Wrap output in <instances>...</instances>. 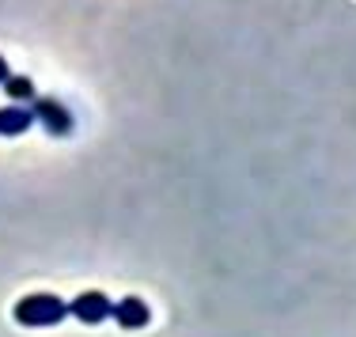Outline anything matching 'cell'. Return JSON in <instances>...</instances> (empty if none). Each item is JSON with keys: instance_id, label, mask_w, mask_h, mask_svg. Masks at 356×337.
<instances>
[{"instance_id": "obj_1", "label": "cell", "mask_w": 356, "mask_h": 337, "mask_svg": "<svg viewBox=\"0 0 356 337\" xmlns=\"http://www.w3.org/2000/svg\"><path fill=\"white\" fill-rule=\"evenodd\" d=\"M69 315V303L49 296V292H35V296H23L15 303V322L19 326H57Z\"/></svg>"}, {"instance_id": "obj_2", "label": "cell", "mask_w": 356, "mask_h": 337, "mask_svg": "<svg viewBox=\"0 0 356 337\" xmlns=\"http://www.w3.org/2000/svg\"><path fill=\"white\" fill-rule=\"evenodd\" d=\"M31 110H35V122L46 125L49 137H69V133H72V114L65 110L57 99H35Z\"/></svg>"}, {"instance_id": "obj_3", "label": "cell", "mask_w": 356, "mask_h": 337, "mask_svg": "<svg viewBox=\"0 0 356 337\" xmlns=\"http://www.w3.org/2000/svg\"><path fill=\"white\" fill-rule=\"evenodd\" d=\"M69 315H76L83 326H99L103 318L114 315V303H110L103 292H80V296L69 303Z\"/></svg>"}, {"instance_id": "obj_4", "label": "cell", "mask_w": 356, "mask_h": 337, "mask_svg": "<svg viewBox=\"0 0 356 337\" xmlns=\"http://www.w3.org/2000/svg\"><path fill=\"white\" fill-rule=\"evenodd\" d=\"M118 326H125V330H140V326H148V303L137 299V296H125L114 303V315Z\"/></svg>"}, {"instance_id": "obj_5", "label": "cell", "mask_w": 356, "mask_h": 337, "mask_svg": "<svg viewBox=\"0 0 356 337\" xmlns=\"http://www.w3.org/2000/svg\"><path fill=\"white\" fill-rule=\"evenodd\" d=\"M31 125H35V110L31 106H4L0 110V137H19V133H27Z\"/></svg>"}, {"instance_id": "obj_6", "label": "cell", "mask_w": 356, "mask_h": 337, "mask_svg": "<svg viewBox=\"0 0 356 337\" xmlns=\"http://www.w3.org/2000/svg\"><path fill=\"white\" fill-rule=\"evenodd\" d=\"M4 95L12 99L15 106H31V103L38 99V95H35V83H31L27 76H12V80L4 83Z\"/></svg>"}, {"instance_id": "obj_7", "label": "cell", "mask_w": 356, "mask_h": 337, "mask_svg": "<svg viewBox=\"0 0 356 337\" xmlns=\"http://www.w3.org/2000/svg\"><path fill=\"white\" fill-rule=\"evenodd\" d=\"M8 80H12V69H8V61L0 57V83H8Z\"/></svg>"}]
</instances>
